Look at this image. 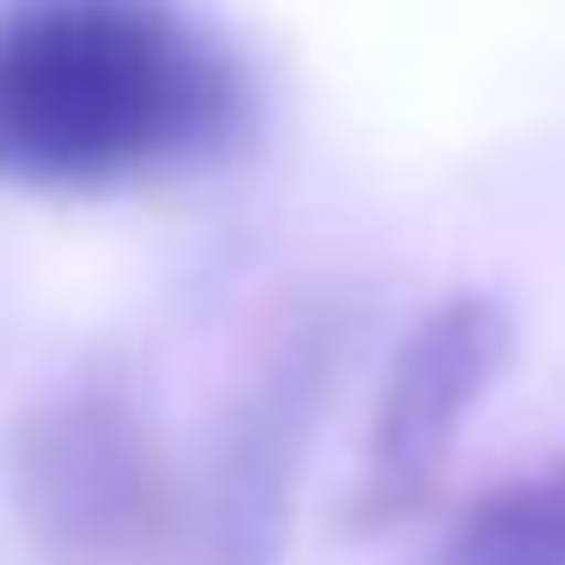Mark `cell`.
<instances>
[{"label": "cell", "mask_w": 565, "mask_h": 565, "mask_svg": "<svg viewBox=\"0 0 565 565\" xmlns=\"http://www.w3.org/2000/svg\"><path fill=\"white\" fill-rule=\"evenodd\" d=\"M0 494L35 565H168L203 521L159 424L115 371H71L18 406Z\"/></svg>", "instance_id": "cell-2"}, {"label": "cell", "mask_w": 565, "mask_h": 565, "mask_svg": "<svg viewBox=\"0 0 565 565\" xmlns=\"http://www.w3.org/2000/svg\"><path fill=\"white\" fill-rule=\"evenodd\" d=\"M327 362H335V327H282L274 353L256 362V380L230 406L221 459H212V503L194 521V565H274L282 556V521H291V486H300V450L327 397Z\"/></svg>", "instance_id": "cell-4"}, {"label": "cell", "mask_w": 565, "mask_h": 565, "mask_svg": "<svg viewBox=\"0 0 565 565\" xmlns=\"http://www.w3.org/2000/svg\"><path fill=\"white\" fill-rule=\"evenodd\" d=\"M494 371H503V309L486 291H450L406 327V344L380 371L371 424H362V459H353V494H344L353 530L424 521V503L459 450V424L477 415Z\"/></svg>", "instance_id": "cell-3"}, {"label": "cell", "mask_w": 565, "mask_h": 565, "mask_svg": "<svg viewBox=\"0 0 565 565\" xmlns=\"http://www.w3.org/2000/svg\"><path fill=\"white\" fill-rule=\"evenodd\" d=\"M424 565H565V450L486 486Z\"/></svg>", "instance_id": "cell-5"}, {"label": "cell", "mask_w": 565, "mask_h": 565, "mask_svg": "<svg viewBox=\"0 0 565 565\" xmlns=\"http://www.w3.org/2000/svg\"><path fill=\"white\" fill-rule=\"evenodd\" d=\"M256 79L185 0H0V185L124 194L230 159Z\"/></svg>", "instance_id": "cell-1"}]
</instances>
